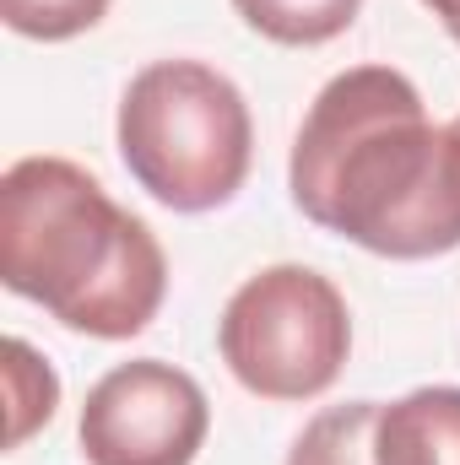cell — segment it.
Segmentation results:
<instances>
[{
    "instance_id": "52a82bcc",
    "label": "cell",
    "mask_w": 460,
    "mask_h": 465,
    "mask_svg": "<svg viewBox=\"0 0 460 465\" xmlns=\"http://www.w3.org/2000/svg\"><path fill=\"white\" fill-rule=\"evenodd\" d=\"M233 11L244 16L249 33L282 49H315V44L342 38L357 22L363 0H233Z\"/></svg>"
},
{
    "instance_id": "8992f818",
    "label": "cell",
    "mask_w": 460,
    "mask_h": 465,
    "mask_svg": "<svg viewBox=\"0 0 460 465\" xmlns=\"http://www.w3.org/2000/svg\"><path fill=\"white\" fill-rule=\"evenodd\" d=\"M374 465H460V384H423L379 406Z\"/></svg>"
},
{
    "instance_id": "7a4b0ae2",
    "label": "cell",
    "mask_w": 460,
    "mask_h": 465,
    "mask_svg": "<svg viewBox=\"0 0 460 465\" xmlns=\"http://www.w3.org/2000/svg\"><path fill=\"white\" fill-rule=\"evenodd\" d=\"M0 282L76 336L130 341L168 298V254L82 163L16 157L0 173Z\"/></svg>"
},
{
    "instance_id": "9c48e42d",
    "label": "cell",
    "mask_w": 460,
    "mask_h": 465,
    "mask_svg": "<svg viewBox=\"0 0 460 465\" xmlns=\"http://www.w3.org/2000/svg\"><path fill=\"white\" fill-rule=\"evenodd\" d=\"M5 395H11V428H5V444L22 450L60 406V379L55 368L27 347L22 336L5 341Z\"/></svg>"
},
{
    "instance_id": "8fae6325",
    "label": "cell",
    "mask_w": 460,
    "mask_h": 465,
    "mask_svg": "<svg viewBox=\"0 0 460 465\" xmlns=\"http://www.w3.org/2000/svg\"><path fill=\"white\" fill-rule=\"evenodd\" d=\"M423 5H428V11L445 22V33L455 38V33H460V0H423Z\"/></svg>"
},
{
    "instance_id": "5b68a950",
    "label": "cell",
    "mask_w": 460,
    "mask_h": 465,
    "mask_svg": "<svg viewBox=\"0 0 460 465\" xmlns=\"http://www.w3.org/2000/svg\"><path fill=\"white\" fill-rule=\"evenodd\" d=\"M212 433V401L195 373L163 357L115 362L82 401L76 444L87 465H195Z\"/></svg>"
},
{
    "instance_id": "7c38bea8",
    "label": "cell",
    "mask_w": 460,
    "mask_h": 465,
    "mask_svg": "<svg viewBox=\"0 0 460 465\" xmlns=\"http://www.w3.org/2000/svg\"><path fill=\"white\" fill-rule=\"evenodd\" d=\"M455 44H460V33H455Z\"/></svg>"
},
{
    "instance_id": "3957f363",
    "label": "cell",
    "mask_w": 460,
    "mask_h": 465,
    "mask_svg": "<svg viewBox=\"0 0 460 465\" xmlns=\"http://www.w3.org/2000/svg\"><path fill=\"white\" fill-rule=\"evenodd\" d=\"M125 173L168 212L228 206L255 163V119L238 82L206 60H152L130 76L115 114Z\"/></svg>"
},
{
    "instance_id": "4fadbf2b",
    "label": "cell",
    "mask_w": 460,
    "mask_h": 465,
    "mask_svg": "<svg viewBox=\"0 0 460 465\" xmlns=\"http://www.w3.org/2000/svg\"><path fill=\"white\" fill-rule=\"evenodd\" d=\"M455 124H460V114H455Z\"/></svg>"
},
{
    "instance_id": "6da1fadb",
    "label": "cell",
    "mask_w": 460,
    "mask_h": 465,
    "mask_svg": "<svg viewBox=\"0 0 460 465\" xmlns=\"http://www.w3.org/2000/svg\"><path fill=\"white\" fill-rule=\"evenodd\" d=\"M293 206L379 260L460 249V124H434L417 82L395 65L331 76L293 135Z\"/></svg>"
},
{
    "instance_id": "277c9868",
    "label": "cell",
    "mask_w": 460,
    "mask_h": 465,
    "mask_svg": "<svg viewBox=\"0 0 460 465\" xmlns=\"http://www.w3.org/2000/svg\"><path fill=\"white\" fill-rule=\"evenodd\" d=\"M228 373L260 401H315L352 357V309L315 265H265L228 298L217 320Z\"/></svg>"
},
{
    "instance_id": "ba28073f",
    "label": "cell",
    "mask_w": 460,
    "mask_h": 465,
    "mask_svg": "<svg viewBox=\"0 0 460 465\" xmlns=\"http://www.w3.org/2000/svg\"><path fill=\"white\" fill-rule=\"evenodd\" d=\"M374 422H379V401L325 406L293 439L287 465H374Z\"/></svg>"
},
{
    "instance_id": "30bf717a",
    "label": "cell",
    "mask_w": 460,
    "mask_h": 465,
    "mask_svg": "<svg viewBox=\"0 0 460 465\" xmlns=\"http://www.w3.org/2000/svg\"><path fill=\"white\" fill-rule=\"evenodd\" d=\"M115 0H0V16L16 38H33V44H65V38H82L93 33L104 16H109Z\"/></svg>"
}]
</instances>
